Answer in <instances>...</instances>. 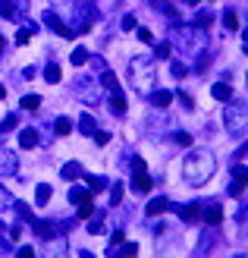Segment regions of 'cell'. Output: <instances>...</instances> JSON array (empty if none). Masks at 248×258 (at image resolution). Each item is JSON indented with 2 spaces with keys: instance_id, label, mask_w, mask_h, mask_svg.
<instances>
[{
  "instance_id": "cell-2",
  "label": "cell",
  "mask_w": 248,
  "mask_h": 258,
  "mask_svg": "<svg viewBox=\"0 0 248 258\" xmlns=\"http://www.w3.org/2000/svg\"><path fill=\"white\" fill-rule=\"evenodd\" d=\"M217 173V161H214V154L211 151H204V148H195L186 154V161H182V176H186V183L189 186H204V183H211V176Z\"/></svg>"
},
{
  "instance_id": "cell-47",
  "label": "cell",
  "mask_w": 248,
  "mask_h": 258,
  "mask_svg": "<svg viewBox=\"0 0 248 258\" xmlns=\"http://www.w3.org/2000/svg\"><path fill=\"white\" fill-rule=\"evenodd\" d=\"M7 236H10V239H13V242H16V239H19V236H22V227H19V224H13V227H10V230H7Z\"/></svg>"
},
{
  "instance_id": "cell-10",
  "label": "cell",
  "mask_w": 248,
  "mask_h": 258,
  "mask_svg": "<svg viewBox=\"0 0 248 258\" xmlns=\"http://www.w3.org/2000/svg\"><path fill=\"white\" fill-rule=\"evenodd\" d=\"M32 230H35V236L44 239V242H54V239L63 233L57 221H32Z\"/></svg>"
},
{
  "instance_id": "cell-3",
  "label": "cell",
  "mask_w": 248,
  "mask_h": 258,
  "mask_svg": "<svg viewBox=\"0 0 248 258\" xmlns=\"http://www.w3.org/2000/svg\"><path fill=\"white\" fill-rule=\"evenodd\" d=\"M170 44H176L186 57H198L211 41H207V29H201V25H179V22H173V38H170Z\"/></svg>"
},
{
  "instance_id": "cell-56",
  "label": "cell",
  "mask_w": 248,
  "mask_h": 258,
  "mask_svg": "<svg viewBox=\"0 0 248 258\" xmlns=\"http://www.w3.org/2000/svg\"><path fill=\"white\" fill-rule=\"evenodd\" d=\"M4 98H7V88H4V85H0V101H4Z\"/></svg>"
},
{
  "instance_id": "cell-38",
  "label": "cell",
  "mask_w": 248,
  "mask_h": 258,
  "mask_svg": "<svg viewBox=\"0 0 248 258\" xmlns=\"http://www.w3.org/2000/svg\"><path fill=\"white\" fill-rule=\"evenodd\" d=\"M123 239H126V236H123V230H116V233L110 236V246H107V255H113V252H116V246H120Z\"/></svg>"
},
{
  "instance_id": "cell-28",
  "label": "cell",
  "mask_w": 248,
  "mask_h": 258,
  "mask_svg": "<svg viewBox=\"0 0 248 258\" xmlns=\"http://www.w3.org/2000/svg\"><path fill=\"white\" fill-rule=\"evenodd\" d=\"M85 63H88V67H91V70H95L98 76H101L104 70H110V67H107V60H104V57H98V54H91V57H88Z\"/></svg>"
},
{
  "instance_id": "cell-44",
  "label": "cell",
  "mask_w": 248,
  "mask_h": 258,
  "mask_svg": "<svg viewBox=\"0 0 248 258\" xmlns=\"http://www.w3.org/2000/svg\"><path fill=\"white\" fill-rule=\"evenodd\" d=\"M176 95H179V101H182V107H186V110H192V107H195V101H192V95H189V92H176Z\"/></svg>"
},
{
  "instance_id": "cell-19",
  "label": "cell",
  "mask_w": 248,
  "mask_h": 258,
  "mask_svg": "<svg viewBox=\"0 0 248 258\" xmlns=\"http://www.w3.org/2000/svg\"><path fill=\"white\" fill-rule=\"evenodd\" d=\"M75 129H79L82 136H91V133H95V129H98V120H95V117H91V113L85 110L82 117H79V123H75Z\"/></svg>"
},
{
  "instance_id": "cell-39",
  "label": "cell",
  "mask_w": 248,
  "mask_h": 258,
  "mask_svg": "<svg viewBox=\"0 0 248 258\" xmlns=\"http://www.w3.org/2000/svg\"><path fill=\"white\" fill-rule=\"evenodd\" d=\"M91 211H95V205H91V199H88V202H82V205H79V221H88V217H91Z\"/></svg>"
},
{
  "instance_id": "cell-12",
  "label": "cell",
  "mask_w": 248,
  "mask_h": 258,
  "mask_svg": "<svg viewBox=\"0 0 248 258\" xmlns=\"http://www.w3.org/2000/svg\"><path fill=\"white\" fill-rule=\"evenodd\" d=\"M0 16L10 22H19L25 16V4H19V0H0Z\"/></svg>"
},
{
  "instance_id": "cell-24",
  "label": "cell",
  "mask_w": 248,
  "mask_h": 258,
  "mask_svg": "<svg viewBox=\"0 0 248 258\" xmlns=\"http://www.w3.org/2000/svg\"><path fill=\"white\" fill-rule=\"evenodd\" d=\"M19 123H22V117L10 110L7 117H4V123H0V136H7V133H13V129H19Z\"/></svg>"
},
{
  "instance_id": "cell-34",
  "label": "cell",
  "mask_w": 248,
  "mask_h": 258,
  "mask_svg": "<svg viewBox=\"0 0 248 258\" xmlns=\"http://www.w3.org/2000/svg\"><path fill=\"white\" fill-rule=\"evenodd\" d=\"M135 252H138L135 242H126V239H123L120 246H116V252H113V255H126V258H129V255H135Z\"/></svg>"
},
{
  "instance_id": "cell-49",
  "label": "cell",
  "mask_w": 248,
  "mask_h": 258,
  "mask_svg": "<svg viewBox=\"0 0 248 258\" xmlns=\"http://www.w3.org/2000/svg\"><path fill=\"white\" fill-rule=\"evenodd\" d=\"M176 142H179V145H186V148H189V145H192V136H189V133H176Z\"/></svg>"
},
{
  "instance_id": "cell-37",
  "label": "cell",
  "mask_w": 248,
  "mask_h": 258,
  "mask_svg": "<svg viewBox=\"0 0 248 258\" xmlns=\"http://www.w3.org/2000/svg\"><path fill=\"white\" fill-rule=\"evenodd\" d=\"M123 202V183H113L110 186V205H120Z\"/></svg>"
},
{
  "instance_id": "cell-48",
  "label": "cell",
  "mask_w": 248,
  "mask_h": 258,
  "mask_svg": "<svg viewBox=\"0 0 248 258\" xmlns=\"http://www.w3.org/2000/svg\"><path fill=\"white\" fill-rule=\"evenodd\" d=\"M138 41H145V44H151V41H154V35H151V29H138Z\"/></svg>"
},
{
  "instance_id": "cell-57",
  "label": "cell",
  "mask_w": 248,
  "mask_h": 258,
  "mask_svg": "<svg viewBox=\"0 0 248 258\" xmlns=\"http://www.w3.org/2000/svg\"><path fill=\"white\" fill-rule=\"evenodd\" d=\"M4 44H7V41H4V35H0V54H4Z\"/></svg>"
},
{
  "instance_id": "cell-23",
  "label": "cell",
  "mask_w": 248,
  "mask_h": 258,
  "mask_svg": "<svg viewBox=\"0 0 248 258\" xmlns=\"http://www.w3.org/2000/svg\"><path fill=\"white\" fill-rule=\"evenodd\" d=\"M88 233H91V236H101V233H104V211H91Z\"/></svg>"
},
{
  "instance_id": "cell-21",
  "label": "cell",
  "mask_w": 248,
  "mask_h": 258,
  "mask_svg": "<svg viewBox=\"0 0 248 258\" xmlns=\"http://www.w3.org/2000/svg\"><path fill=\"white\" fill-rule=\"evenodd\" d=\"M211 95H214V101H223V104H226V101L232 98V85H229V82H217V85L211 88Z\"/></svg>"
},
{
  "instance_id": "cell-8",
  "label": "cell",
  "mask_w": 248,
  "mask_h": 258,
  "mask_svg": "<svg viewBox=\"0 0 248 258\" xmlns=\"http://www.w3.org/2000/svg\"><path fill=\"white\" fill-rule=\"evenodd\" d=\"M41 22H44V25H47V29L54 32V35H63V38H72V35H75V32L69 29V25L57 16L54 10H44V13H41Z\"/></svg>"
},
{
  "instance_id": "cell-9",
  "label": "cell",
  "mask_w": 248,
  "mask_h": 258,
  "mask_svg": "<svg viewBox=\"0 0 248 258\" xmlns=\"http://www.w3.org/2000/svg\"><path fill=\"white\" fill-rule=\"evenodd\" d=\"M217 246H220V233H217V227H207L204 233L198 236V246H195V255H211Z\"/></svg>"
},
{
  "instance_id": "cell-5",
  "label": "cell",
  "mask_w": 248,
  "mask_h": 258,
  "mask_svg": "<svg viewBox=\"0 0 248 258\" xmlns=\"http://www.w3.org/2000/svg\"><path fill=\"white\" fill-rule=\"evenodd\" d=\"M245 113H248V107H245V98H239V101H226V110H223V126H226V133L232 136V139H245Z\"/></svg>"
},
{
  "instance_id": "cell-25",
  "label": "cell",
  "mask_w": 248,
  "mask_h": 258,
  "mask_svg": "<svg viewBox=\"0 0 248 258\" xmlns=\"http://www.w3.org/2000/svg\"><path fill=\"white\" fill-rule=\"evenodd\" d=\"M10 208L16 211V217H19V221H25V224H32V221H35V217H32V208H29L25 202H16V199H13V205H10Z\"/></svg>"
},
{
  "instance_id": "cell-17",
  "label": "cell",
  "mask_w": 248,
  "mask_h": 258,
  "mask_svg": "<svg viewBox=\"0 0 248 258\" xmlns=\"http://www.w3.org/2000/svg\"><path fill=\"white\" fill-rule=\"evenodd\" d=\"M101 85L107 88L110 95H123V88H120V79H116V76H113L110 70H104V73H101Z\"/></svg>"
},
{
  "instance_id": "cell-16",
  "label": "cell",
  "mask_w": 248,
  "mask_h": 258,
  "mask_svg": "<svg viewBox=\"0 0 248 258\" xmlns=\"http://www.w3.org/2000/svg\"><path fill=\"white\" fill-rule=\"evenodd\" d=\"M38 142H41V133H38V129H32V126L19 133V145H22V148L32 151V148H38Z\"/></svg>"
},
{
  "instance_id": "cell-54",
  "label": "cell",
  "mask_w": 248,
  "mask_h": 258,
  "mask_svg": "<svg viewBox=\"0 0 248 258\" xmlns=\"http://www.w3.org/2000/svg\"><path fill=\"white\" fill-rule=\"evenodd\" d=\"M182 4H186V7H198L201 0H182Z\"/></svg>"
},
{
  "instance_id": "cell-42",
  "label": "cell",
  "mask_w": 248,
  "mask_h": 258,
  "mask_svg": "<svg viewBox=\"0 0 248 258\" xmlns=\"http://www.w3.org/2000/svg\"><path fill=\"white\" fill-rule=\"evenodd\" d=\"M195 19H198L195 25H201V29H207V25L214 22V16H211V13H198V16H195Z\"/></svg>"
},
{
  "instance_id": "cell-52",
  "label": "cell",
  "mask_w": 248,
  "mask_h": 258,
  "mask_svg": "<svg viewBox=\"0 0 248 258\" xmlns=\"http://www.w3.org/2000/svg\"><path fill=\"white\" fill-rule=\"evenodd\" d=\"M123 29H135V16H123Z\"/></svg>"
},
{
  "instance_id": "cell-18",
  "label": "cell",
  "mask_w": 248,
  "mask_h": 258,
  "mask_svg": "<svg viewBox=\"0 0 248 258\" xmlns=\"http://www.w3.org/2000/svg\"><path fill=\"white\" fill-rule=\"evenodd\" d=\"M163 211H170V202H167L163 196L151 199V202H148V208H145V214H148V217H157V214H163Z\"/></svg>"
},
{
  "instance_id": "cell-4",
  "label": "cell",
  "mask_w": 248,
  "mask_h": 258,
  "mask_svg": "<svg viewBox=\"0 0 248 258\" xmlns=\"http://www.w3.org/2000/svg\"><path fill=\"white\" fill-rule=\"evenodd\" d=\"M129 82H132V88L148 98V92L154 85H157V70H154V60L151 57H132L129 60Z\"/></svg>"
},
{
  "instance_id": "cell-58",
  "label": "cell",
  "mask_w": 248,
  "mask_h": 258,
  "mask_svg": "<svg viewBox=\"0 0 248 258\" xmlns=\"http://www.w3.org/2000/svg\"><path fill=\"white\" fill-rule=\"evenodd\" d=\"M0 139H4V136H0Z\"/></svg>"
},
{
  "instance_id": "cell-31",
  "label": "cell",
  "mask_w": 248,
  "mask_h": 258,
  "mask_svg": "<svg viewBox=\"0 0 248 258\" xmlns=\"http://www.w3.org/2000/svg\"><path fill=\"white\" fill-rule=\"evenodd\" d=\"M107 104H110V113H126V98L123 95H113Z\"/></svg>"
},
{
  "instance_id": "cell-20",
  "label": "cell",
  "mask_w": 248,
  "mask_h": 258,
  "mask_svg": "<svg viewBox=\"0 0 248 258\" xmlns=\"http://www.w3.org/2000/svg\"><path fill=\"white\" fill-rule=\"evenodd\" d=\"M60 176L63 179H79L82 176V164L79 161H66V164L60 167Z\"/></svg>"
},
{
  "instance_id": "cell-26",
  "label": "cell",
  "mask_w": 248,
  "mask_h": 258,
  "mask_svg": "<svg viewBox=\"0 0 248 258\" xmlns=\"http://www.w3.org/2000/svg\"><path fill=\"white\" fill-rule=\"evenodd\" d=\"M88 199H91V192H88L85 186H72V189H69V202H72V205H82V202H88Z\"/></svg>"
},
{
  "instance_id": "cell-1",
  "label": "cell",
  "mask_w": 248,
  "mask_h": 258,
  "mask_svg": "<svg viewBox=\"0 0 248 258\" xmlns=\"http://www.w3.org/2000/svg\"><path fill=\"white\" fill-rule=\"evenodd\" d=\"M50 10H54L75 35H79V32H88L91 25L101 19L95 0H85V4H79V0H50Z\"/></svg>"
},
{
  "instance_id": "cell-14",
  "label": "cell",
  "mask_w": 248,
  "mask_h": 258,
  "mask_svg": "<svg viewBox=\"0 0 248 258\" xmlns=\"http://www.w3.org/2000/svg\"><path fill=\"white\" fill-rule=\"evenodd\" d=\"M16 170H19V158H16L10 148H0V173H4V176H13Z\"/></svg>"
},
{
  "instance_id": "cell-43",
  "label": "cell",
  "mask_w": 248,
  "mask_h": 258,
  "mask_svg": "<svg viewBox=\"0 0 248 258\" xmlns=\"http://www.w3.org/2000/svg\"><path fill=\"white\" fill-rule=\"evenodd\" d=\"M29 38H32V32H29V29H19V35H16V44H19V47H25V44H29Z\"/></svg>"
},
{
  "instance_id": "cell-45",
  "label": "cell",
  "mask_w": 248,
  "mask_h": 258,
  "mask_svg": "<svg viewBox=\"0 0 248 258\" xmlns=\"http://www.w3.org/2000/svg\"><path fill=\"white\" fill-rule=\"evenodd\" d=\"M0 255H13V239H10V236L0 239Z\"/></svg>"
},
{
  "instance_id": "cell-11",
  "label": "cell",
  "mask_w": 248,
  "mask_h": 258,
  "mask_svg": "<svg viewBox=\"0 0 248 258\" xmlns=\"http://www.w3.org/2000/svg\"><path fill=\"white\" fill-rule=\"evenodd\" d=\"M170 208H173L186 224H198L201 221V202H192V205H173L170 202Z\"/></svg>"
},
{
  "instance_id": "cell-35",
  "label": "cell",
  "mask_w": 248,
  "mask_h": 258,
  "mask_svg": "<svg viewBox=\"0 0 248 258\" xmlns=\"http://www.w3.org/2000/svg\"><path fill=\"white\" fill-rule=\"evenodd\" d=\"M54 129H57V136H69V133H72V123H69L66 117H57Z\"/></svg>"
},
{
  "instance_id": "cell-41",
  "label": "cell",
  "mask_w": 248,
  "mask_h": 258,
  "mask_svg": "<svg viewBox=\"0 0 248 258\" xmlns=\"http://www.w3.org/2000/svg\"><path fill=\"white\" fill-rule=\"evenodd\" d=\"M10 205H13V196L7 192V186H0V211H7Z\"/></svg>"
},
{
  "instance_id": "cell-40",
  "label": "cell",
  "mask_w": 248,
  "mask_h": 258,
  "mask_svg": "<svg viewBox=\"0 0 248 258\" xmlns=\"http://www.w3.org/2000/svg\"><path fill=\"white\" fill-rule=\"evenodd\" d=\"M170 73H173L176 79H182V76H186V63H182V60H173V63H170Z\"/></svg>"
},
{
  "instance_id": "cell-15",
  "label": "cell",
  "mask_w": 248,
  "mask_h": 258,
  "mask_svg": "<svg viewBox=\"0 0 248 258\" xmlns=\"http://www.w3.org/2000/svg\"><path fill=\"white\" fill-rule=\"evenodd\" d=\"M173 98H176V92H167V88H151V92H148V101L154 107H160V110L173 104Z\"/></svg>"
},
{
  "instance_id": "cell-51",
  "label": "cell",
  "mask_w": 248,
  "mask_h": 258,
  "mask_svg": "<svg viewBox=\"0 0 248 258\" xmlns=\"http://www.w3.org/2000/svg\"><path fill=\"white\" fill-rule=\"evenodd\" d=\"M19 258H35V249H32V246H22V249H19Z\"/></svg>"
},
{
  "instance_id": "cell-22",
  "label": "cell",
  "mask_w": 248,
  "mask_h": 258,
  "mask_svg": "<svg viewBox=\"0 0 248 258\" xmlns=\"http://www.w3.org/2000/svg\"><path fill=\"white\" fill-rule=\"evenodd\" d=\"M82 179L88 183V192H91V196H95V192H104V189H107V179H104V176H88V173L82 170Z\"/></svg>"
},
{
  "instance_id": "cell-53",
  "label": "cell",
  "mask_w": 248,
  "mask_h": 258,
  "mask_svg": "<svg viewBox=\"0 0 248 258\" xmlns=\"http://www.w3.org/2000/svg\"><path fill=\"white\" fill-rule=\"evenodd\" d=\"M242 158H245V148H239L236 154H232V164H242Z\"/></svg>"
},
{
  "instance_id": "cell-27",
  "label": "cell",
  "mask_w": 248,
  "mask_h": 258,
  "mask_svg": "<svg viewBox=\"0 0 248 258\" xmlns=\"http://www.w3.org/2000/svg\"><path fill=\"white\" fill-rule=\"evenodd\" d=\"M35 202H38V208H44V205L50 202V186L47 183H41V186L35 189Z\"/></svg>"
},
{
  "instance_id": "cell-29",
  "label": "cell",
  "mask_w": 248,
  "mask_h": 258,
  "mask_svg": "<svg viewBox=\"0 0 248 258\" xmlns=\"http://www.w3.org/2000/svg\"><path fill=\"white\" fill-rule=\"evenodd\" d=\"M85 60H88V50H85V47H75L72 54H69V63H72V67H85Z\"/></svg>"
},
{
  "instance_id": "cell-13",
  "label": "cell",
  "mask_w": 248,
  "mask_h": 258,
  "mask_svg": "<svg viewBox=\"0 0 248 258\" xmlns=\"http://www.w3.org/2000/svg\"><path fill=\"white\" fill-rule=\"evenodd\" d=\"M201 221L207 224V227H220V221H223V208H220L217 202H201Z\"/></svg>"
},
{
  "instance_id": "cell-7",
  "label": "cell",
  "mask_w": 248,
  "mask_h": 258,
  "mask_svg": "<svg viewBox=\"0 0 248 258\" xmlns=\"http://www.w3.org/2000/svg\"><path fill=\"white\" fill-rule=\"evenodd\" d=\"M132 189L135 192H151L154 189V179L148 176V167H145V161H141V158L132 161Z\"/></svg>"
},
{
  "instance_id": "cell-46",
  "label": "cell",
  "mask_w": 248,
  "mask_h": 258,
  "mask_svg": "<svg viewBox=\"0 0 248 258\" xmlns=\"http://www.w3.org/2000/svg\"><path fill=\"white\" fill-rule=\"evenodd\" d=\"M91 136H95V142H98V145H107V142H110V133H101V129H95Z\"/></svg>"
},
{
  "instance_id": "cell-6",
  "label": "cell",
  "mask_w": 248,
  "mask_h": 258,
  "mask_svg": "<svg viewBox=\"0 0 248 258\" xmlns=\"http://www.w3.org/2000/svg\"><path fill=\"white\" fill-rule=\"evenodd\" d=\"M72 92H75V98H79L85 107L101 104V85L91 79V76H79V79H75V85H72Z\"/></svg>"
},
{
  "instance_id": "cell-36",
  "label": "cell",
  "mask_w": 248,
  "mask_h": 258,
  "mask_svg": "<svg viewBox=\"0 0 248 258\" xmlns=\"http://www.w3.org/2000/svg\"><path fill=\"white\" fill-rule=\"evenodd\" d=\"M154 57H157V60H167V57H170V41H157V44H154Z\"/></svg>"
},
{
  "instance_id": "cell-32",
  "label": "cell",
  "mask_w": 248,
  "mask_h": 258,
  "mask_svg": "<svg viewBox=\"0 0 248 258\" xmlns=\"http://www.w3.org/2000/svg\"><path fill=\"white\" fill-rule=\"evenodd\" d=\"M223 25H226L229 32H236V29H239V19H236V10H232V7L223 13Z\"/></svg>"
},
{
  "instance_id": "cell-50",
  "label": "cell",
  "mask_w": 248,
  "mask_h": 258,
  "mask_svg": "<svg viewBox=\"0 0 248 258\" xmlns=\"http://www.w3.org/2000/svg\"><path fill=\"white\" fill-rule=\"evenodd\" d=\"M236 224H239V227H242V224H245V202H242V205H239V211H236Z\"/></svg>"
},
{
  "instance_id": "cell-55",
  "label": "cell",
  "mask_w": 248,
  "mask_h": 258,
  "mask_svg": "<svg viewBox=\"0 0 248 258\" xmlns=\"http://www.w3.org/2000/svg\"><path fill=\"white\" fill-rule=\"evenodd\" d=\"M151 4H154V7H160V4H170V0H151Z\"/></svg>"
},
{
  "instance_id": "cell-33",
  "label": "cell",
  "mask_w": 248,
  "mask_h": 258,
  "mask_svg": "<svg viewBox=\"0 0 248 258\" xmlns=\"http://www.w3.org/2000/svg\"><path fill=\"white\" fill-rule=\"evenodd\" d=\"M41 107V95H25L22 98V110H38Z\"/></svg>"
},
{
  "instance_id": "cell-30",
  "label": "cell",
  "mask_w": 248,
  "mask_h": 258,
  "mask_svg": "<svg viewBox=\"0 0 248 258\" xmlns=\"http://www.w3.org/2000/svg\"><path fill=\"white\" fill-rule=\"evenodd\" d=\"M44 79H47L50 85L60 82V67H57V63H47V67H44Z\"/></svg>"
}]
</instances>
